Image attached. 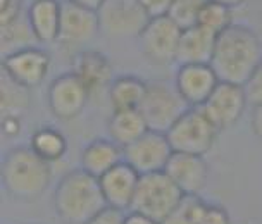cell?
Wrapping results in <instances>:
<instances>
[{"instance_id":"obj_16","label":"cell","mask_w":262,"mask_h":224,"mask_svg":"<svg viewBox=\"0 0 262 224\" xmlns=\"http://www.w3.org/2000/svg\"><path fill=\"white\" fill-rule=\"evenodd\" d=\"M71 73L86 86L92 97L107 92L112 83V64L100 50H79L73 59Z\"/></svg>"},{"instance_id":"obj_4","label":"cell","mask_w":262,"mask_h":224,"mask_svg":"<svg viewBox=\"0 0 262 224\" xmlns=\"http://www.w3.org/2000/svg\"><path fill=\"white\" fill-rule=\"evenodd\" d=\"M219 133L221 129L200 107H190L166 135L174 152L205 157L216 145Z\"/></svg>"},{"instance_id":"obj_1","label":"cell","mask_w":262,"mask_h":224,"mask_svg":"<svg viewBox=\"0 0 262 224\" xmlns=\"http://www.w3.org/2000/svg\"><path fill=\"white\" fill-rule=\"evenodd\" d=\"M262 62V41L252 28L231 25L217 35L210 66L219 81L245 85Z\"/></svg>"},{"instance_id":"obj_30","label":"cell","mask_w":262,"mask_h":224,"mask_svg":"<svg viewBox=\"0 0 262 224\" xmlns=\"http://www.w3.org/2000/svg\"><path fill=\"white\" fill-rule=\"evenodd\" d=\"M23 17V0H0V26H7Z\"/></svg>"},{"instance_id":"obj_10","label":"cell","mask_w":262,"mask_h":224,"mask_svg":"<svg viewBox=\"0 0 262 224\" xmlns=\"http://www.w3.org/2000/svg\"><path fill=\"white\" fill-rule=\"evenodd\" d=\"M49 71L50 54L36 45L11 52L2 59V73L28 90L41 85Z\"/></svg>"},{"instance_id":"obj_38","label":"cell","mask_w":262,"mask_h":224,"mask_svg":"<svg viewBox=\"0 0 262 224\" xmlns=\"http://www.w3.org/2000/svg\"><path fill=\"white\" fill-rule=\"evenodd\" d=\"M210 2H216V4H221V6L231 9V11H235L236 7H240L245 4V0H210Z\"/></svg>"},{"instance_id":"obj_23","label":"cell","mask_w":262,"mask_h":224,"mask_svg":"<svg viewBox=\"0 0 262 224\" xmlns=\"http://www.w3.org/2000/svg\"><path fill=\"white\" fill-rule=\"evenodd\" d=\"M30 148L38 157L52 164V162L60 161L68 153V140L57 128L43 126L31 135Z\"/></svg>"},{"instance_id":"obj_15","label":"cell","mask_w":262,"mask_h":224,"mask_svg":"<svg viewBox=\"0 0 262 224\" xmlns=\"http://www.w3.org/2000/svg\"><path fill=\"white\" fill-rule=\"evenodd\" d=\"M185 195H199L209 178V164L204 155L174 152L164 169Z\"/></svg>"},{"instance_id":"obj_18","label":"cell","mask_w":262,"mask_h":224,"mask_svg":"<svg viewBox=\"0 0 262 224\" xmlns=\"http://www.w3.org/2000/svg\"><path fill=\"white\" fill-rule=\"evenodd\" d=\"M60 14H62L60 0H31L26 17L38 43L49 45L59 41Z\"/></svg>"},{"instance_id":"obj_29","label":"cell","mask_w":262,"mask_h":224,"mask_svg":"<svg viewBox=\"0 0 262 224\" xmlns=\"http://www.w3.org/2000/svg\"><path fill=\"white\" fill-rule=\"evenodd\" d=\"M243 88H245L249 105L252 107L262 105V62L257 66L255 71L252 73V76L247 79Z\"/></svg>"},{"instance_id":"obj_20","label":"cell","mask_w":262,"mask_h":224,"mask_svg":"<svg viewBox=\"0 0 262 224\" xmlns=\"http://www.w3.org/2000/svg\"><path fill=\"white\" fill-rule=\"evenodd\" d=\"M124 161L123 147L107 138H95L81 150L79 155V167L88 174L102 178L105 172Z\"/></svg>"},{"instance_id":"obj_14","label":"cell","mask_w":262,"mask_h":224,"mask_svg":"<svg viewBox=\"0 0 262 224\" xmlns=\"http://www.w3.org/2000/svg\"><path fill=\"white\" fill-rule=\"evenodd\" d=\"M219 78L210 64L178 66L174 86L188 107H202L219 85Z\"/></svg>"},{"instance_id":"obj_24","label":"cell","mask_w":262,"mask_h":224,"mask_svg":"<svg viewBox=\"0 0 262 224\" xmlns=\"http://www.w3.org/2000/svg\"><path fill=\"white\" fill-rule=\"evenodd\" d=\"M38 43L28 23V17L23 16L17 21L7 26H0V45H2V55H7L16 50L26 49Z\"/></svg>"},{"instance_id":"obj_9","label":"cell","mask_w":262,"mask_h":224,"mask_svg":"<svg viewBox=\"0 0 262 224\" xmlns=\"http://www.w3.org/2000/svg\"><path fill=\"white\" fill-rule=\"evenodd\" d=\"M172 153L174 150L167 135L152 131V129H148L137 142L123 148L124 162H128L140 176L164 171Z\"/></svg>"},{"instance_id":"obj_5","label":"cell","mask_w":262,"mask_h":224,"mask_svg":"<svg viewBox=\"0 0 262 224\" xmlns=\"http://www.w3.org/2000/svg\"><path fill=\"white\" fill-rule=\"evenodd\" d=\"M185 193L164 171L140 176L131 211L162 222L183 200Z\"/></svg>"},{"instance_id":"obj_19","label":"cell","mask_w":262,"mask_h":224,"mask_svg":"<svg viewBox=\"0 0 262 224\" xmlns=\"http://www.w3.org/2000/svg\"><path fill=\"white\" fill-rule=\"evenodd\" d=\"M217 35L205 30L202 26H191L181 31L180 45H178L176 64H210L216 47Z\"/></svg>"},{"instance_id":"obj_13","label":"cell","mask_w":262,"mask_h":224,"mask_svg":"<svg viewBox=\"0 0 262 224\" xmlns=\"http://www.w3.org/2000/svg\"><path fill=\"white\" fill-rule=\"evenodd\" d=\"M100 31L98 14L69 0H62L59 43L64 47H83Z\"/></svg>"},{"instance_id":"obj_34","label":"cell","mask_w":262,"mask_h":224,"mask_svg":"<svg viewBox=\"0 0 262 224\" xmlns=\"http://www.w3.org/2000/svg\"><path fill=\"white\" fill-rule=\"evenodd\" d=\"M2 133L6 137H17L21 133V118H17V116H2Z\"/></svg>"},{"instance_id":"obj_36","label":"cell","mask_w":262,"mask_h":224,"mask_svg":"<svg viewBox=\"0 0 262 224\" xmlns=\"http://www.w3.org/2000/svg\"><path fill=\"white\" fill-rule=\"evenodd\" d=\"M124 224H162V222H159L148 216H143V214H140V212L129 211L124 217Z\"/></svg>"},{"instance_id":"obj_17","label":"cell","mask_w":262,"mask_h":224,"mask_svg":"<svg viewBox=\"0 0 262 224\" xmlns=\"http://www.w3.org/2000/svg\"><path fill=\"white\" fill-rule=\"evenodd\" d=\"M100 181V188L104 193L107 207L118 209V211H131L135 193L138 188L140 174L131 167L128 162H121L116 167H112L109 172H105Z\"/></svg>"},{"instance_id":"obj_31","label":"cell","mask_w":262,"mask_h":224,"mask_svg":"<svg viewBox=\"0 0 262 224\" xmlns=\"http://www.w3.org/2000/svg\"><path fill=\"white\" fill-rule=\"evenodd\" d=\"M202 224H231V216L223 205L209 204L204 211Z\"/></svg>"},{"instance_id":"obj_6","label":"cell","mask_w":262,"mask_h":224,"mask_svg":"<svg viewBox=\"0 0 262 224\" xmlns=\"http://www.w3.org/2000/svg\"><path fill=\"white\" fill-rule=\"evenodd\" d=\"M188 109V104L176 90L174 81L169 83L164 79H156L147 83V92L138 110L147 121L148 129L167 133Z\"/></svg>"},{"instance_id":"obj_25","label":"cell","mask_w":262,"mask_h":224,"mask_svg":"<svg viewBox=\"0 0 262 224\" xmlns=\"http://www.w3.org/2000/svg\"><path fill=\"white\" fill-rule=\"evenodd\" d=\"M28 105H30L28 88L17 85L6 73H2V78H0V109H2V116L21 118V114L28 109Z\"/></svg>"},{"instance_id":"obj_28","label":"cell","mask_w":262,"mask_h":224,"mask_svg":"<svg viewBox=\"0 0 262 224\" xmlns=\"http://www.w3.org/2000/svg\"><path fill=\"white\" fill-rule=\"evenodd\" d=\"M205 2L207 0H174L167 17L180 30H188V28L199 25L200 11L205 6Z\"/></svg>"},{"instance_id":"obj_8","label":"cell","mask_w":262,"mask_h":224,"mask_svg":"<svg viewBox=\"0 0 262 224\" xmlns=\"http://www.w3.org/2000/svg\"><path fill=\"white\" fill-rule=\"evenodd\" d=\"M181 31L183 30H180L167 16L148 21L138 36L140 50L147 62L154 66H169L176 62Z\"/></svg>"},{"instance_id":"obj_33","label":"cell","mask_w":262,"mask_h":224,"mask_svg":"<svg viewBox=\"0 0 262 224\" xmlns=\"http://www.w3.org/2000/svg\"><path fill=\"white\" fill-rule=\"evenodd\" d=\"M126 214L118 209L105 207L102 212H98L95 217H92L90 221L85 224H124Z\"/></svg>"},{"instance_id":"obj_35","label":"cell","mask_w":262,"mask_h":224,"mask_svg":"<svg viewBox=\"0 0 262 224\" xmlns=\"http://www.w3.org/2000/svg\"><path fill=\"white\" fill-rule=\"evenodd\" d=\"M250 124H252V131H254L255 138L262 143V105L252 107Z\"/></svg>"},{"instance_id":"obj_32","label":"cell","mask_w":262,"mask_h":224,"mask_svg":"<svg viewBox=\"0 0 262 224\" xmlns=\"http://www.w3.org/2000/svg\"><path fill=\"white\" fill-rule=\"evenodd\" d=\"M138 2L142 4L145 12L150 16V19H156V17H164L169 14L174 0H138Z\"/></svg>"},{"instance_id":"obj_22","label":"cell","mask_w":262,"mask_h":224,"mask_svg":"<svg viewBox=\"0 0 262 224\" xmlns=\"http://www.w3.org/2000/svg\"><path fill=\"white\" fill-rule=\"evenodd\" d=\"M145 92H147V81L133 74H124L112 79L107 97L112 110H131L140 109Z\"/></svg>"},{"instance_id":"obj_12","label":"cell","mask_w":262,"mask_h":224,"mask_svg":"<svg viewBox=\"0 0 262 224\" xmlns=\"http://www.w3.org/2000/svg\"><path fill=\"white\" fill-rule=\"evenodd\" d=\"M249 100L243 85L221 81L209 97V100L200 107L207 118L217 126L219 129H228L242 119Z\"/></svg>"},{"instance_id":"obj_11","label":"cell","mask_w":262,"mask_h":224,"mask_svg":"<svg viewBox=\"0 0 262 224\" xmlns=\"http://www.w3.org/2000/svg\"><path fill=\"white\" fill-rule=\"evenodd\" d=\"M90 99V92L71 71L55 78L47 90L49 109L60 121L76 119L79 114H83Z\"/></svg>"},{"instance_id":"obj_21","label":"cell","mask_w":262,"mask_h":224,"mask_svg":"<svg viewBox=\"0 0 262 224\" xmlns=\"http://www.w3.org/2000/svg\"><path fill=\"white\" fill-rule=\"evenodd\" d=\"M148 131L147 121L138 109L131 110H112L111 118L107 119V135L112 142L119 147H128L129 143Z\"/></svg>"},{"instance_id":"obj_7","label":"cell","mask_w":262,"mask_h":224,"mask_svg":"<svg viewBox=\"0 0 262 224\" xmlns=\"http://www.w3.org/2000/svg\"><path fill=\"white\" fill-rule=\"evenodd\" d=\"M97 14L100 31L114 38H138L150 21L138 0H105Z\"/></svg>"},{"instance_id":"obj_37","label":"cell","mask_w":262,"mask_h":224,"mask_svg":"<svg viewBox=\"0 0 262 224\" xmlns=\"http://www.w3.org/2000/svg\"><path fill=\"white\" fill-rule=\"evenodd\" d=\"M69 2H74V4H78V6H81L85 9H90V11L98 12V9L104 6L105 0H69Z\"/></svg>"},{"instance_id":"obj_3","label":"cell","mask_w":262,"mask_h":224,"mask_svg":"<svg viewBox=\"0 0 262 224\" xmlns=\"http://www.w3.org/2000/svg\"><path fill=\"white\" fill-rule=\"evenodd\" d=\"M0 178L9 197L31 202L41 197L49 188L52 169L49 162L36 155L30 147H14L2 159Z\"/></svg>"},{"instance_id":"obj_2","label":"cell","mask_w":262,"mask_h":224,"mask_svg":"<svg viewBox=\"0 0 262 224\" xmlns=\"http://www.w3.org/2000/svg\"><path fill=\"white\" fill-rule=\"evenodd\" d=\"M107 207L100 181L81 167L66 172L54 191V209L68 224H85Z\"/></svg>"},{"instance_id":"obj_27","label":"cell","mask_w":262,"mask_h":224,"mask_svg":"<svg viewBox=\"0 0 262 224\" xmlns=\"http://www.w3.org/2000/svg\"><path fill=\"white\" fill-rule=\"evenodd\" d=\"M231 25H235V23H233L231 9L221 6V4L210 2V0L205 2V6L202 7V11H200L199 26L219 35V33H223L224 30H228Z\"/></svg>"},{"instance_id":"obj_26","label":"cell","mask_w":262,"mask_h":224,"mask_svg":"<svg viewBox=\"0 0 262 224\" xmlns=\"http://www.w3.org/2000/svg\"><path fill=\"white\" fill-rule=\"evenodd\" d=\"M205 207H207V202L199 195H185L183 200L164 219L162 224H202Z\"/></svg>"}]
</instances>
